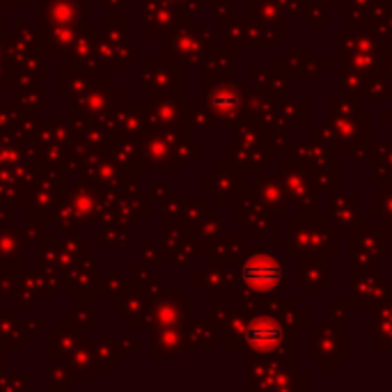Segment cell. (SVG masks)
Listing matches in <instances>:
<instances>
[{
	"label": "cell",
	"instance_id": "6da1fadb",
	"mask_svg": "<svg viewBox=\"0 0 392 392\" xmlns=\"http://www.w3.org/2000/svg\"><path fill=\"white\" fill-rule=\"evenodd\" d=\"M282 275H284V271L280 264L271 257H264V255L248 259L244 264V269H241V280H244L246 287H250L255 291L275 289L278 284L282 282Z\"/></svg>",
	"mask_w": 392,
	"mask_h": 392
},
{
	"label": "cell",
	"instance_id": "3957f363",
	"mask_svg": "<svg viewBox=\"0 0 392 392\" xmlns=\"http://www.w3.org/2000/svg\"><path fill=\"white\" fill-rule=\"evenodd\" d=\"M214 103L218 105V108H235L237 99L232 94H218L216 99H214Z\"/></svg>",
	"mask_w": 392,
	"mask_h": 392
},
{
	"label": "cell",
	"instance_id": "7a4b0ae2",
	"mask_svg": "<svg viewBox=\"0 0 392 392\" xmlns=\"http://www.w3.org/2000/svg\"><path fill=\"white\" fill-rule=\"evenodd\" d=\"M246 340L253 349L257 351H271L282 342V328L275 319L269 316H259L255 319L246 330Z\"/></svg>",
	"mask_w": 392,
	"mask_h": 392
}]
</instances>
